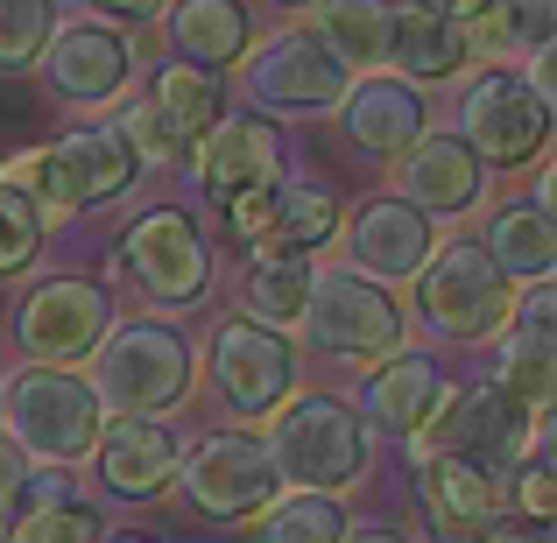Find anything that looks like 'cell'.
<instances>
[{
    "mask_svg": "<svg viewBox=\"0 0 557 543\" xmlns=\"http://www.w3.org/2000/svg\"><path fill=\"white\" fill-rule=\"evenodd\" d=\"M36 57H42V85L64 107H107L135 78V42L113 22H57Z\"/></svg>",
    "mask_w": 557,
    "mask_h": 543,
    "instance_id": "11",
    "label": "cell"
},
{
    "mask_svg": "<svg viewBox=\"0 0 557 543\" xmlns=\"http://www.w3.org/2000/svg\"><path fill=\"white\" fill-rule=\"evenodd\" d=\"M113 543H149V536H113Z\"/></svg>",
    "mask_w": 557,
    "mask_h": 543,
    "instance_id": "42",
    "label": "cell"
},
{
    "mask_svg": "<svg viewBox=\"0 0 557 543\" xmlns=\"http://www.w3.org/2000/svg\"><path fill=\"white\" fill-rule=\"evenodd\" d=\"M240 297H247V318H255V325H275V332L297 325L304 297H311V261L304 255H261L255 269H247Z\"/></svg>",
    "mask_w": 557,
    "mask_h": 543,
    "instance_id": "28",
    "label": "cell"
},
{
    "mask_svg": "<svg viewBox=\"0 0 557 543\" xmlns=\"http://www.w3.org/2000/svg\"><path fill=\"white\" fill-rule=\"evenodd\" d=\"M346 135H354L360 156H403L409 141L423 135V99L409 92L403 78H368L354 99H346Z\"/></svg>",
    "mask_w": 557,
    "mask_h": 543,
    "instance_id": "24",
    "label": "cell"
},
{
    "mask_svg": "<svg viewBox=\"0 0 557 543\" xmlns=\"http://www.w3.org/2000/svg\"><path fill=\"white\" fill-rule=\"evenodd\" d=\"M550 283H530V297L508 304V346H502V381L522 395L530 409H550L557 395V325H550Z\"/></svg>",
    "mask_w": 557,
    "mask_h": 543,
    "instance_id": "21",
    "label": "cell"
},
{
    "mask_svg": "<svg viewBox=\"0 0 557 543\" xmlns=\"http://www.w3.org/2000/svg\"><path fill=\"white\" fill-rule=\"evenodd\" d=\"M445 367L431 354H381V367L368 374V417L374 431L388 437H417L423 423L437 417V403H445Z\"/></svg>",
    "mask_w": 557,
    "mask_h": 543,
    "instance_id": "19",
    "label": "cell"
},
{
    "mask_svg": "<svg viewBox=\"0 0 557 543\" xmlns=\"http://www.w3.org/2000/svg\"><path fill=\"white\" fill-rule=\"evenodd\" d=\"M42 156H50V184H57V205H64V212L127 198V184H135V170H141L121 127H71V135Z\"/></svg>",
    "mask_w": 557,
    "mask_h": 543,
    "instance_id": "17",
    "label": "cell"
},
{
    "mask_svg": "<svg viewBox=\"0 0 557 543\" xmlns=\"http://www.w3.org/2000/svg\"><path fill=\"white\" fill-rule=\"evenodd\" d=\"M50 28H57V0H0V71L36 64Z\"/></svg>",
    "mask_w": 557,
    "mask_h": 543,
    "instance_id": "33",
    "label": "cell"
},
{
    "mask_svg": "<svg viewBox=\"0 0 557 543\" xmlns=\"http://www.w3.org/2000/svg\"><path fill=\"white\" fill-rule=\"evenodd\" d=\"M304 332L318 354L332 360H381L403 340V311H395L388 283H368L360 269H311V297H304Z\"/></svg>",
    "mask_w": 557,
    "mask_h": 543,
    "instance_id": "5",
    "label": "cell"
},
{
    "mask_svg": "<svg viewBox=\"0 0 557 543\" xmlns=\"http://www.w3.org/2000/svg\"><path fill=\"white\" fill-rule=\"evenodd\" d=\"M0 409H8L14 423V445L28 452V459H50V466H71L92 452L99 437V395L92 381L64 374V367H22V374L0 388Z\"/></svg>",
    "mask_w": 557,
    "mask_h": 543,
    "instance_id": "4",
    "label": "cell"
},
{
    "mask_svg": "<svg viewBox=\"0 0 557 543\" xmlns=\"http://www.w3.org/2000/svg\"><path fill=\"white\" fill-rule=\"evenodd\" d=\"M388 57H395L403 78H459L473 42H466V28L451 22V14H437L431 0H403V8L388 14Z\"/></svg>",
    "mask_w": 557,
    "mask_h": 543,
    "instance_id": "22",
    "label": "cell"
},
{
    "mask_svg": "<svg viewBox=\"0 0 557 543\" xmlns=\"http://www.w3.org/2000/svg\"><path fill=\"white\" fill-rule=\"evenodd\" d=\"M177 480H184V502L198 508L205 522H247V516H261V508L275 502V488H283L269 437H255V431L205 437V445L190 452V466H177Z\"/></svg>",
    "mask_w": 557,
    "mask_h": 543,
    "instance_id": "8",
    "label": "cell"
},
{
    "mask_svg": "<svg viewBox=\"0 0 557 543\" xmlns=\"http://www.w3.org/2000/svg\"><path fill=\"white\" fill-rule=\"evenodd\" d=\"M121 269L135 275L156 304H190L205 289V275H212V255H205L198 219L177 212V205H156V212H141L135 226H127Z\"/></svg>",
    "mask_w": 557,
    "mask_h": 543,
    "instance_id": "12",
    "label": "cell"
},
{
    "mask_svg": "<svg viewBox=\"0 0 557 543\" xmlns=\"http://www.w3.org/2000/svg\"><path fill=\"white\" fill-rule=\"evenodd\" d=\"M508 275L480 255L473 240L445 247L437 261L417 269V318L437 332V340H487V332L508 325Z\"/></svg>",
    "mask_w": 557,
    "mask_h": 543,
    "instance_id": "6",
    "label": "cell"
},
{
    "mask_svg": "<svg viewBox=\"0 0 557 543\" xmlns=\"http://www.w3.org/2000/svg\"><path fill=\"white\" fill-rule=\"evenodd\" d=\"M212 388L233 417H269L275 403H289L297 388V354L275 325H255V318H226L212 332Z\"/></svg>",
    "mask_w": 557,
    "mask_h": 543,
    "instance_id": "10",
    "label": "cell"
},
{
    "mask_svg": "<svg viewBox=\"0 0 557 543\" xmlns=\"http://www.w3.org/2000/svg\"><path fill=\"white\" fill-rule=\"evenodd\" d=\"M431 8H437V14H451V22L466 28V22H480V14H487L494 0H431Z\"/></svg>",
    "mask_w": 557,
    "mask_h": 543,
    "instance_id": "39",
    "label": "cell"
},
{
    "mask_svg": "<svg viewBox=\"0 0 557 543\" xmlns=\"http://www.w3.org/2000/svg\"><path fill=\"white\" fill-rule=\"evenodd\" d=\"M92 354V395L121 417H163L190 395V340L177 325H121Z\"/></svg>",
    "mask_w": 557,
    "mask_h": 543,
    "instance_id": "1",
    "label": "cell"
},
{
    "mask_svg": "<svg viewBox=\"0 0 557 543\" xmlns=\"http://www.w3.org/2000/svg\"><path fill=\"white\" fill-rule=\"evenodd\" d=\"M85 459L99 466V488L121 494V502H156V494L177 480L184 452H177V431L156 417H121L107 423V437H92Z\"/></svg>",
    "mask_w": 557,
    "mask_h": 543,
    "instance_id": "15",
    "label": "cell"
},
{
    "mask_svg": "<svg viewBox=\"0 0 557 543\" xmlns=\"http://www.w3.org/2000/svg\"><path fill=\"white\" fill-rule=\"evenodd\" d=\"M417 437L423 452H451V459H473L487 473H508L536 445V409L508 381H473V388H445L437 417Z\"/></svg>",
    "mask_w": 557,
    "mask_h": 543,
    "instance_id": "3",
    "label": "cell"
},
{
    "mask_svg": "<svg viewBox=\"0 0 557 543\" xmlns=\"http://www.w3.org/2000/svg\"><path fill=\"white\" fill-rule=\"evenodd\" d=\"M0 543H107V522L71 494H42V502H22V516L0 530Z\"/></svg>",
    "mask_w": 557,
    "mask_h": 543,
    "instance_id": "32",
    "label": "cell"
},
{
    "mask_svg": "<svg viewBox=\"0 0 557 543\" xmlns=\"http://www.w3.org/2000/svg\"><path fill=\"white\" fill-rule=\"evenodd\" d=\"M275 473L318 494H346L368 480V423L339 395H297L275 417Z\"/></svg>",
    "mask_w": 557,
    "mask_h": 543,
    "instance_id": "2",
    "label": "cell"
},
{
    "mask_svg": "<svg viewBox=\"0 0 557 543\" xmlns=\"http://www.w3.org/2000/svg\"><path fill=\"white\" fill-rule=\"evenodd\" d=\"M346 508L339 494H318V488H297L289 502H269L261 508V543H346Z\"/></svg>",
    "mask_w": 557,
    "mask_h": 543,
    "instance_id": "29",
    "label": "cell"
},
{
    "mask_svg": "<svg viewBox=\"0 0 557 543\" xmlns=\"http://www.w3.org/2000/svg\"><path fill=\"white\" fill-rule=\"evenodd\" d=\"M107 332H113V297L85 275H50L14 304V346L42 367L85 360Z\"/></svg>",
    "mask_w": 557,
    "mask_h": 543,
    "instance_id": "9",
    "label": "cell"
},
{
    "mask_svg": "<svg viewBox=\"0 0 557 543\" xmlns=\"http://www.w3.org/2000/svg\"><path fill=\"white\" fill-rule=\"evenodd\" d=\"M247 92L261 99V107L275 113H325L346 99V64L325 50L318 36H275L255 50V64H247Z\"/></svg>",
    "mask_w": 557,
    "mask_h": 543,
    "instance_id": "13",
    "label": "cell"
},
{
    "mask_svg": "<svg viewBox=\"0 0 557 543\" xmlns=\"http://www.w3.org/2000/svg\"><path fill=\"white\" fill-rule=\"evenodd\" d=\"M346 543H403V530H388V522H346Z\"/></svg>",
    "mask_w": 557,
    "mask_h": 543,
    "instance_id": "40",
    "label": "cell"
},
{
    "mask_svg": "<svg viewBox=\"0 0 557 543\" xmlns=\"http://www.w3.org/2000/svg\"><path fill=\"white\" fill-rule=\"evenodd\" d=\"M550 22H557V0H494L480 22H466L473 36L466 42H480L487 57H508V50H550Z\"/></svg>",
    "mask_w": 557,
    "mask_h": 543,
    "instance_id": "31",
    "label": "cell"
},
{
    "mask_svg": "<svg viewBox=\"0 0 557 543\" xmlns=\"http://www.w3.org/2000/svg\"><path fill=\"white\" fill-rule=\"evenodd\" d=\"M480 543H544V536H536V530H487Z\"/></svg>",
    "mask_w": 557,
    "mask_h": 543,
    "instance_id": "41",
    "label": "cell"
},
{
    "mask_svg": "<svg viewBox=\"0 0 557 543\" xmlns=\"http://www.w3.org/2000/svg\"><path fill=\"white\" fill-rule=\"evenodd\" d=\"M121 135H127V149H135V163H177V156H184V135L170 127V113L156 107V99H141V107H127Z\"/></svg>",
    "mask_w": 557,
    "mask_h": 543,
    "instance_id": "35",
    "label": "cell"
},
{
    "mask_svg": "<svg viewBox=\"0 0 557 543\" xmlns=\"http://www.w3.org/2000/svg\"><path fill=\"white\" fill-rule=\"evenodd\" d=\"M339 233V190L325 184H289L275 190V212H269V233H261V255H311Z\"/></svg>",
    "mask_w": 557,
    "mask_h": 543,
    "instance_id": "26",
    "label": "cell"
},
{
    "mask_svg": "<svg viewBox=\"0 0 557 543\" xmlns=\"http://www.w3.org/2000/svg\"><path fill=\"white\" fill-rule=\"evenodd\" d=\"M417 494H423V516H431V530L445 536V543H480L487 530H502V508H508L487 466L451 459V452H423Z\"/></svg>",
    "mask_w": 557,
    "mask_h": 543,
    "instance_id": "16",
    "label": "cell"
},
{
    "mask_svg": "<svg viewBox=\"0 0 557 543\" xmlns=\"http://www.w3.org/2000/svg\"><path fill=\"white\" fill-rule=\"evenodd\" d=\"M346 255L368 283H403L431 261V212H417L409 198H374L360 205L354 233H346Z\"/></svg>",
    "mask_w": 557,
    "mask_h": 543,
    "instance_id": "18",
    "label": "cell"
},
{
    "mask_svg": "<svg viewBox=\"0 0 557 543\" xmlns=\"http://www.w3.org/2000/svg\"><path fill=\"white\" fill-rule=\"evenodd\" d=\"M459 141L480 156V163H494V170L536 163L544 141H550V99L536 92L522 71L494 64L487 78L466 92V107H459Z\"/></svg>",
    "mask_w": 557,
    "mask_h": 543,
    "instance_id": "7",
    "label": "cell"
},
{
    "mask_svg": "<svg viewBox=\"0 0 557 543\" xmlns=\"http://www.w3.org/2000/svg\"><path fill=\"white\" fill-rule=\"evenodd\" d=\"M403 190L417 212L437 219H459L480 205V156L466 149L459 135H431V141H409L403 149Z\"/></svg>",
    "mask_w": 557,
    "mask_h": 543,
    "instance_id": "20",
    "label": "cell"
},
{
    "mask_svg": "<svg viewBox=\"0 0 557 543\" xmlns=\"http://www.w3.org/2000/svg\"><path fill=\"white\" fill-rule=\"evenodd\" d=\"M156 107L170 113V127H177L184 141H198L205 127L226 113V92H219V78L205 64H163L156 71Z\"/></svg>",
    "mask_w": 557,
    "mask_h": 543,
    "instance_id": "30",
    "label": "cell"
},
{
    "mask_svg": "<svg viewBox=\"0 0 557 543\" xmlns=\"http://www.w3.org/2000/svg\"><path fill=\"white\" fill-rule=\"evenodd\" d=\"M85 8L107 22H149V14H163V0H85Z\"/></svg>",
    "mask_w": 557,
    "mask_h": 543,
    "instance_id": "38",
    "label": "cell"
},
{
    "mask_svg": "<svg viewBox=\"0 0 557 543\" xmlns=\"http://www.w3.org/2000/svg\"><path fill=\"white\" fill-rule=\"evenodd\" d=\"M42 247V219L14 184H0V275H22Z\"/></svg>",
    "mask_w": 557,
    "mask_h": 543,
    "instance_id": "34",
    "label": "cell"
},
{
    "mask_svg": "<svg viewBox=\"0 0 557 543\" xmlns=\"http://www.w3.org/2000/svg\"><path fill=\"white\" fill-rule=\"evenodd\" d=\"M516 508L530 522H550V508H557V480H550V459H516Z\"/></svg>",
    "mask_w": 557,
    "mask_h": 543,
    "instance_id": "36",
    "label": "cell"
},
{
    "mask_svg": "<svg viewBox=\"0 0 557 543\" xmlns=\"http://www.w3.org/2000/svg\"><path fill=\"white\" fill-rule=\"evenodd\" d=\"M311 22H318V42L339 64H360V71L388 64V8L381 0H325Z\"/></svg>",
    "mask_w": 557,
    "mask_h": 543,
    "instance_id": "27",
    "label": "cell"
},
{
    "mask_svg": "<svg viewBox=\"0 0 557 543\" xmlns=\"http://www.w3.org/2000/svg\"><path fill=\"white\" fill-rule=\"evenodd\" d=\"M170 42H177V57H190V64L219 71L247 50V8L240 0H177Z\"/></svg>",
    "mask_w": 557,
    "mask_h": 543,
    "instance_id": "25",
    "label": "cell"
},
{
    "mask_svg": "<svg viewBox=\"0 0 557 543\" xmlns=\"http://www.w3.org/2000/svg\"><path fill=\"white\" fill-rule=\"evenodd\" d=\"M283 8H304V0H283Z\"/></svg>",
    "mask_w": 557,
    "mask_h": 543,
    "instance_id": "43",
    "label": "cell"
},
{
    "mask_svg": "<svg viewBox=\"0 0 557 543\" xmlns=\"http://www.w3.org/2000/svg\"><path fill=\"white\" fill-rule=\"evenodd\" d=\"M22 494H28V459L14 445H0V530L22 516Z\"/></svg>",
    "mask_w": 557,
    "mask_h": 543,
    "instance_id": "37",
    "label": "cell"
},
{
    "mask_svg": "<svg viewBox=\"0 0 557 543\" xmlns=\"http://www.w3.org/2000/svg\"><path fill=\"white\" fill-rule=\"evenodd\" d=\"M480 255H487L508 283H550V269H557V226H550V212H544V205H522V198L494 205Z\"/></svg>",
    "mask_w": 557,
    "mask_h": 543,
    "instance_id": "23",
    "label": "cell"
},
{
    "mask_svg": "<svg viewBox=\"0 0 557 543\" xmlns=\"http://www.w3.org/2000/svg\"><path fill=\"white\" fill-rule=\"evenodd\" d=\"M275 170H283V141H275L269 121H255V113H219L212 127L198 135V190L226 212L233 198H247V190H275Z\"/></svg>",
    "mask_w": 557,
    "mask_h": 543,
    "instance_id": "14",
    "label": "cell"
}]
</instances>
